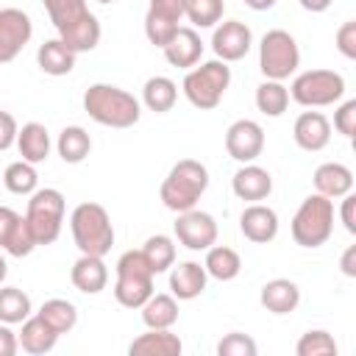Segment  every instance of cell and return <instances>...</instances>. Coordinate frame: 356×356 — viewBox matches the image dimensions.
Masks as SVG:
<instances>
[{
  "label": "cell",
  "mask_w": 356,
  "mask_h": 356,
  "mask_svg": "<svg viewBox=\"0 0 356 356\" xmlns=\"http://www.w3.org/2000/svg\"><path fill=\"white\" fill-rule=\"evenodd\" d=\"M83 111L97 125H106V128H131L142 117V103L131 92L120 89L114 83H92L83 92Z\"/></svg>",
  "instance_id": "cell-1"
},
{
  "label": "cell",
  "mask_w": 356,
  "mask_h": 356,
  "mask_svg": "<svg viewBox=\"0 0 356 356\" xmlns=\"http://www.w3.org/2000/svg\"><path fill=\"white\" fill-rule=\"evenodd\" d=\"M206 189H209V170H206V164H200L197 159H181L178 164L170 167L167 178L161 181L159 197H161V203L170 211L181 214V211L195 209Z\"/></svg>",
  "instance_id": "cell-2"
},
{
  "label": "cell",
  "mask_w": 356,
  "mask_h": 356,
  "mask_svg": "<svg viewBox=\"0 0 356 356\" xmlns=\"http://www.w3.org/2000/svg\"><path fill=\"white\" fill-rule=\"evenodd\" d=\"M70 231H72V242L81 253L89 256H106L114 245V225L108 211L100 203H78L70 214Z\"/></svg>",
  "instance_id": "cell-3"
},
{
  "label": "cell",
  "mask_w": 356,
  "mask_h": 356,
  "mask_svg": "<svg viewBox=\"0 0 356 356\" xmlns=\"http://www.w3.org/2000/svg\"><path fill=\"white\" fill-rule=\"evenodd\" d=\"M228 86H231V67L225 61H220V58L203 61L200 67L195 64L192 70H186L184 83H181L186 100L200 111L217 108L220 100L225 97Z\"/></svg>",
  "instance_id": "cell-4"
},
{
  "label": "cell",
  "mask_w": 356,
  "mask_h": 356,
  "mask_svg": "<svg viewBox=\"0 0 356 356\" xmlns=\"http://www.w3.org/2000/svg\"><path fill=\"white\" fill-rule=\"evenodd\" d=\"M292 239L300 248H320L331 239L334 234V200H328L325 195H309L303 197V203L298 206L295 217H292Z\"/></svg>",
  "instance_id": "cell-5"
},
{
  "label": "cell",
  "mask_w": 356,
  "mask_h": 356,
  "mask_svg": "<svg viewBox=\"0 0 356 356\" xmlns=\"http://www.w3.org/2000/svg\"><path fill=\"white\" fill-rule=\"evenodd\" d=\"M117 281H114V298L125 309H139L153 295V270L145 261L142 250H125L117 259Z\"/></svg>",
  "instance_id": "cell-6"
},
{
  "label": "cell",
  "mask_w": 356,
  "mask_h": 356,
  "mask_svg": "<svg viewBox=\"0 0 356 356\" xmlns=\"http://www.w3.org/2000/svg\"><path fill=\"white\" fill-rule=\"evenodd\" d=\"M28 209H25V220H28V228L36 239V245H53L61 234V225H64V195L53 186H44V189H36L28 195Z\"/></svg>",
  "instance_id": "cell-7"
},
{
  "label": "cell",
  "mask_w": 356,
  "mask_h": 356,
  "mask_svg": "<svg viewBox=\"0 0 356 356\" xmlns=\"http://www.w3.org/2000/svg\"><path fill=\"white\" fill-rule=\"evenodd\" d=\"M300 67V47L284 28H273L259 42V70L270 81H286Z\"/></svg>",
  "instance_id": "cell-8"
},
{
  "label": "cell",
  "mask_w": 356,
  "mask_h": 356,
  "mask_svg": "<svg viewBox=\"0 0 356 356\" xmlns=\"http://www.w3.org/2000/svg\"><path fill=\"white\" fill-rule=\"evenodd\" d=\"M345 95V78L334 70H306L295 75L289 86V100L303 108H323L339 103Z\"/></svg>",
  "instance_id": "cell-9"
},
{
  "label": "cell",
  "mask_w": 356,
  "mask_h": 356,
  "mask_svg": "<svg viewBox=\"0 0 356 356\" xmlns=\"http://www.w3.org/2000/svg\"><path fill=\"white\" fill-rule=\"evenodd\" d=\"M172 231L186 250H206L217 242V220L200 209L181 211L178 220L172 222Z\"/></svg>",
  "instance_id": "cell-10"
},
{
  "label": "cell",
  "mask_w": 356,
  "mask_h": 356,
  "mask_svg": "<svg viewBox=\"0 0 356 356\" xmlns=\"http://www.w3.org/2000/svg\"><path fill=\"white\" fill-rule=\"evenodd\" d=\"M33 36V22L22 8H0V64L14 61Z\"/></svg>",
  "instance_id": "cell-11"
},
{
  "label": "cell",
  "mask_w": 356,
  "mask_h": 356,
  "mask_svg": "<svg viewBox=\"0 0 356 356\" xmlns=\"http://www.w3.org/2000/svg\"><path fill=\"white\" fill-rule=\"evenodd\" d=\"M225 150L234 161L250 164L264 150V128L256 120H236L225 131Z\"/></svg>",
  "instance_id": "cell-12"
},
{
  "label": "cell",
  "mask_w": 356,
  "mask_h": 356,
  "mask_svg": "<svg viewBox=\"0 0 356 356\" xmlns=\"http://www.w3.org/2000/svg\"><path fill=\"white\" fill-rule=\"evenodd\" d=\"M253 44V33L245 22L239 19H225V22H217L214 25V33H211V50L220 61L231 64V61H239L248 56Z\"/></svg>",
  "instance_id": "cell-13"
},
{
  "label": "cell",
  "mask_w": 356,
  "mask_h": 356,
  "mask_svg": "<svg viewBox=\"0 0 356 356\" xmlns=\"http://www.w3.org/2000/svg\"><path fill=\"white\" fill-rule=\"evenodd\" d=\"M0 248L14 259H22L36 248L25 214H17L11 206H0Z\"/></svg>",
  "instance_id": "cell-14"
},
{
  "label": "cell",
  "mask_w": 356,
  "mask_h": 356,
  "mask_svg": "<svg viewBox=\"0 0 356 356\" xmlns=\"http://www.w3.org/2000/svg\"><path fill=\"white\" fill-rule=\"evenodd\" d=\"M239 231L256 245H267L278 236V214L264 203H250L239 214Z\"/></svg>",
  "instance_id": "cell-15"
},
{
  "label": "cell",
  "mask_w": 356,
  "mask_h": 356,
  "mask_svg": "<svg viewBox=\"0 0 356 356\" xmlns=\"http://www.w3.org/2000/svg\"><path fill=\"white\" fill-rule=\"evenodd\" d=\"M292 136L300 150L317 153V150L328 147V142H331V122L323 111H303V114H298V120L292 125Z\"/></svg>",
  "instance_id": "cell-16"
},
{
  "label": "cell",
  "mask_w": 356,
  "mask_h": 356,
  "mask_svg": "<svg viewBox=\"0 0 356 356\" xmlns=\"http://www.w3.org/2000/svg\"><path fill=\"white\" fill-rule=\"evenodd\" d=\"M231 189H234V195H236L239 200H245V203H261V200H267L270 192H273V175H270L264 167H259V164L250 161V164H242V167L234 172Z\"/></svg>",
  "instance_id": "cell-17"
},
{
  "label": "cell",
  "mask_w": 356,
  "mask_h": 356,
  "mask_svg": "<svg viewBox=\"0 0 356 356\" xmlns=\"http://www.w3.org/2000/svg\"><path fill=\"white\" fill-rule=\"evenodd\" d=\"M209 284V273L197 261H178L170 267V295L175 300H195L203 295Z\"/></svg>",
  "instance_id": "cell-18"
},
{
  "label": "cell",
  "mask_w": 356,
  "mask_h": 356,
  "mask_svg": "<svg viewBox=\"0 0 356 356\" xmlns=\"http://www.w3.org/2000/svg\"><path fill=\"white\" fill-rule=\"evenodd\" d=\"M161 53H164V58L172 64V67H178V70H192L197 61H200V56H203V42H200V33L195 31V28H178L175 31V36L161 47Z\"/></svg>",
  "instance_id": "cell-19"
},
{
  "label": "cell",
  "mask_w": 356,
  "mask_h": 356,
  "mask_svg": "<svg viewBox=\"0 0 356 356\" xmlns=\"http://www.w3.org/2000/svg\"><path fill=\"white\" fill-rule=\"evenodd\" d=\"M70 281L78 292L83 295H97L106 289L108 284V267L103 261V256H89V253H81L70 270Z\"/></svg>",
  "instance_id": "cell-20"
},
{
  "label": "cell",
  "mask_w": 356,
  "mask_h": 356,
  "mask_svg": "<svg viewBox=\"0 0 356 356\" xmlns=\"http://www.w3.org/2000/svg\"><path fill=\"white\" fill-rule=\"evenodd\" d=\"M181 350H184V342L170 328H147L128 345L131 356H178Z\"/></svg>",
  "instance_id": "cell-21"
},
{
  "label": "cell",
  "mask_w": 356,
  "mask_h": 356,
  "mask_svg": "<svg viewBox=\"0 0 356 356\" xmlns=\"http://www.w3.org/2000/svg\"><path fill=\"white\" fill-rule=\"evenodd\" d=\"M314 189L317 195H325L328 200H339L342 195L353 192V172L342 161H325L314 170Z\"/></svg>",
  "instance_id": "cell-22"
},
{
  "label": "cell",
  "mask_w": 356,
  "mask_h": 356,
  "mask_svg": "<svg viewBox=\"0 0 356 356\" xmlns=\"http://www.w3.org/2000/svg\"><path fill=\"white\" fill-rule=\"evenodd\" d=\"M100 36H103V28H100V19L86 11L81 19H75L72 25H67L64 31H58V39L78 56V53H89L100 44Z\"/></svg>",
  "instance_id": "cell-23"
},
{
  "label": "cell",
  "mask_w": 356,
  "mask_h": 356,
  "mask_svg": "<svg viewBox=\"0 0 356 356\" xmlns=\"http://www.w3.org/2000/svg\"><path fill=\"white\" fill-rule=\"evenodd\" d=\"M259 300H261V306H264L270 314H289V312H295L298 303H300V289H298V284L289 281V278H273V281H267V284L261 286Z\"/></svg>",
  "instance_id": "cell-24"
},
{
  "label": "cell",
  "mask_w": 356,
  "mask_h": 356,
  "mask_svg": "<svg viewBox=\"0 0 356 356\" xmlns=\"http://www.w3.org/2000/svg\"><path fill=\"white\" fill-rule=\"evenodd\" d=\"M19 325H22V328H19L17 339H19V348H22L25 353H31V356H42V353H50V350L56 348L58 334H56L39 314H31V317L22 320Z\"/></svg>",
  "instance_id": "cell-25"
},
{
  "label": "cell",
  "mask_w": 356,
  "mask_h": 356,
  "mask_svg": "<svg viewBox=\"0 0 356 356\" xmlns=\"http://www.w3.org/2000/svg\"><path fill=\"white\" fill-rule=\"evenodd\" d=\"M75 53L61 42V39H47L39 44L36 50V64L44 75H53V78H61V75H70L72 67H75Z\"/></svg>",
  "instance_id": "cell-26"
},
{
  "label": "cell",
  "mask_w": 356,
  "mask_h": 356,
  "mask_svg": "<svg viewBox=\"0 0 356 356\" xmlns=\"http://www.w3.org/2000/svg\"><path fill=\"white\" fill-rule=\"evenodd\" d=\"M17 150L22 156V161H31V164H42L47 156H50V134L42 122H25L19 131H17Z\"/></svg>",
  "instance_id": "cell-27"
},
{
  "label": "cell",
  "mask_w": 356,
  "mask_h": 356,
  "mask_svg": "<svg viewBox=\"0 0 356 356\" xmlns=\"http://www.w3.org/2000/svg\"><path fill=\"white\" fill-rule=\"evenodd\" d=\"M142 323L147 328H172L178 323V300L164 292H153L142 306Z\"/></svg>",
  "instance_id": "cell-28"
},
{
  "label": "cell",
  "mask_w": 356,
  "mask_h": 356,
  "mask_svg": "<svg viewBox=\"0 0 356 356\" xmlns=\"http://www.w3.org/2000/svg\"><path fill=\"white\" fill-rule=\"evenodd\" d=\"M203 267H206V273H209L211 278H217V281H234V278L242 273V259H239V253H236L234 248L214 242L211 248H206V261H203Z\"/></svg>",
  "instance_id": "cell-29"
},
{
  "label": "cell",
  "mask_w": 356,
  "mask_h": 356,
  "mask_svg": "<svg viewBox=\"0 0 356 356\" xmlns=\"http://www.w3.org/2000/svg\"><path fill=\"white\" fill-rule=\"evenodd\" d=\"M175 100H178V83H175L172 78H167V75H153V78L145 81V86H142V103H145L150 111L164 114V111H170V108L175 106Z\"/></svg>",
  "instance_id": "cell-30"
},
{
  "label": "cell",
  "mask_w": 356,
  "mask_h": 356,
  "mask_svg": "<svg viewBox=\"0 0 356 356\" xmlns=\"http://www.w3.org/2000/svg\"><path fill=\"white\" fill-rule=\"evenodd\" d=\"M56 150L64 164H81L92 150V136L81 125H67L56 139Z\"/></svg>",
  "instance_id": "cell-31"
},
{
  "label": "cell",
  "mask_w": 356,
  "mask_h": 356,
  "mask_svg": "<svg viewBox=\"0 0 356 356\" xmlns=\"http://www.w3.org/2000/svg\"><path fill=\"white\" fill-rule=\"evenodd\" d=\"M36 314H39L58 337L67 334V331H72L75 323H78V309H75V303H70V300H64V298H50V300H44Z\"/></svg>",
  "instance_id": "cell-32"
},
{
  "label": "cell",
  "mask_w": 356,
  "mask_h": 356,
  "mask_svg": "<svg viewBox=\"0 0 356 356\" xmlns=\"http://www.w3.org/2000/svg\"><path fill=\"white\" fill-rule=\"evenodd\" d=\"M289 106V89L284 86V81H270L264 78L256 86V108L264 117H281Z\"/></svg>",
  "instance_id": "cell-33"
},
{
  "label": "cell",
  "mask_w": 356,
  "mask_h": 356,
  "mask_svg": "<svg viewBox=\"0 0 356 356\" xmlns=\"http://www.w3.org/2000/svg\"><path fill=\"white\" fill-rule=\"evenodd\" d=\"M142 256H145V261L150 264L153 275L167 273V270L175 264V242H172V236H167V234H153V236H147L145 245H142Z\"/></svg>",
  "instance_id": "cell-34"
},
{
  "label": "cell",
  "mask_w": 356,
  "mask_h": 356,
  "mask_svg": "<svg viewBox=\"0 0 356 356\" xmlns=\"http://www.w3.org/2000/svg\"><path fill=\"white\" fill-rule=\"evenodd\" d=\"M31 312H33L31 298L19 286H3L0 284V323L17 325V323L28 320Z\"/></svg>",
  "instance_id": "cell-35"
},
{
  "label": "cell",
  "mask_w": 356,
  "mask_h": 356,
  "mask_svg": "<svg viewBox=\"0 0 356 356\" xmlns=\"http://www.w3.org/2000/svg\"><path fill=\"white\" fill-rule=\"evenodd\" d=\"M3 184L11 195H31L39 189V175H36V164L31 161H11L3 172Z\"/></svg>",
  "instance_id": "cell-36"
},
{
  "label": "cell",
  "mask_w": 356,
  "mask_h": 356,
  "mask_svg": "<svg viewBox=\"0 0 356 356\" xmlns=\"http://www.w3.org/2000/svg\"><path fill=\"white\" fill-rule=\"evenodd\" d=\"M225 0H184V17L195 28H214L222 22Z\"/></svg>",
  "instance_id": "cell-37"
},
{
  "label": "cell",
  "mask_w": 356,
  "mask_h": 356,
  "mask_svg": "<svg viewBox=\"0 0 356 356\" xmlns=\"http://www.w3.org/2000/svg\"><path fill=\"white\" fill-rule=\"evenodd\" d=\"M42 3H44V11L56 31H64L67 25H72L75 19H81L89 11L86 0H42Z\"/></svg>",
  "instance_id": "cell-38"
},
{
  "label": "cell",
  "mask_w": 356,
  "mask_h": 356,
  "mask_svg": "<svg viewBox=\"0 0 356 356\" xmlns=\"http://www.w3.org/2000/svg\"><path fill=\"white\" fill-rule=\"evenodd\" d=\"M295 353L298 356H337V339L328 331L314 328V331H306L298 339Z\"/></svg>",
  "instance_id": "cell-39"
},
{
  "label": "cell",
  "mask_w": 356,
  "mask_h": 356,
  "mask_svg": "<svg viewBox=\"0 0 356 356\" xmlns=\"http://www.w3.org/2000/svg\"><path fill=\"white\" fill-rule=\"evenodd\" d=\"M217 353L220 356H256L259 345L253 337L242 334V331H231L217 342Z\"/></svg>",
  "instance_id": "cell-40"
},
{
  "label": "cell",
  "mask_w": 356,
  "mask_h": 356,
  "mask_svg": "<svg viewBox=\"0 0 356 356\" xmlns=\"http://www.w3.org/2000/svg\"><path fill=\"white\" fill-rule=\"evenodd\" d=\"M147 17H156V19L178 25L184 19V0H150Z\"/></svg>",
  "instance_id": "cell-41"
},
{
  "label": "cell",
  "mask_w": 356,
  "mask_h": 356,
  "mask_svg": "<svg viewBox=\"0 0 356 356\" xmlns=\"http://www.w3.org/2000/svg\"><path fill=\"white\" fill-rule=\"evenodd\" d=\"M334 128H337L342 136L353 139V134H356V100L339 103V108L334 111Z\"/></svg>",
  "instance_id": "cell-42"
},
{
  "label": "cell",
  "mask_w": 356,
  "mask_h": 356,
  "mask_svg": "<svg viewBox=\"0 0 356 356\" xmlns=\"http://www.w3.org/2000/svg\"><path fill=\"white\" fill-rule=\"evenodd\" d=\"M334 44L345 58H356V19H348L337 28L334 33Z\"/></svg>",
  "instance_id": "cell-43"
},
{
  "label": "cell",
  "mask_w": 356,
  "mask_h": 356,
  "mask_svg": "<svg viewBox=\"0 0 356 356\" xmlns=\"http://www.w3.org/2000/svg\"><path fill=\"white\" fill-rule=\"evenodd\" d=\"M17 131H19V125H17L14 114L0 111V153L8 150V147L17 142Z\"/></svg>",
  "instance_id": "cell-44"
},
{
  "label": "cell",
  "mask_w": 356,
  "mask_h": 356,
  "mask_svg": "<svg viewBox=\"0 0 356 356\" xmlns=\"http://www.w3.org/2000/svg\"><path fill=\"white\" fill-rule=\"evenodd\" d=\"M339 200H342V206H339V220H342V225H345L348 234H356V195L348 192V195H342Z\"/></svg>",
  "instance_id": "cell-45"
},
{
  "label": "cell",
  "mask_w": 356,
  "mask_h": 356,
  "mask_svg": "<svg viewBox=\"0 0 356 356\" xmlns=\"http://www.w3.org/2000/svg\"><path fill=\"white\" fill-rule=\"evenodd\" d=\"M19 350V339L8 323H0V356H14Z\"/></svg>",
  "instance_id": "cell-46"
},
{
  "label": "cell",
  "mask_w": 356,
  "mask_h": 356,
  "mask_svg": "<svg viewBox=\"0 0 356 356\" xmlns=\"http://www.w3.org/2000/svg\"><path fill=\"white\" fill-rule=\"evenodd\" d=\"M339 270H342V275L356 278V245H348L345 248V253L339 259Z\"/></svg>",
  "instance_id": "cell-47"
},
{
  "label": "cell",
  "mask_w": 356,
  "mask_h": 356,
  "mask_svg": "<svg viewBox=\"0 0 356 356\" xmlns=\"http://www.w3.org/2000/svg\"><path fill=\"white\" fill-rule=\"evenodd\" d=\"M306 11H312V14H323V11H328V6L334 3V0H298Z\"/></svg>",
  "instance_id": "cell-48"
},
{
  "label": "cell",
  "mask_w": 356,
  "mask_h": 356,
  "mask_svg": "<svg viewBox=\"0 0 356 356\" xmlns=\"http://www.w3.org/2000/svg\"><path fill=\"white\" fill-rule=\"evenodd\" d=\"M248 8H253V11H270L278 0H242Z\"/></svg>",
  "instance_id": "cell-49"
},
{
  "label": "cell",
  "mask_w": 356,
  "mask_h": 356,
  "mask_svg": "<svg viewBox=\"0 0 356 356\" xmlns=\"http://www.w3.org/2000/svg\"><path fill=\"white\" fill-rule=\"evenodd\" d=\"M6 275H8V261H6V256L0 253V284L6 281Z\"/></svg>",
  "instance_id": "cell-50"
},
{
  "label": "cell",
  "mask_w": 356,
  "mask_h": 356,
  "mask_svg": "<svg viewBox=\"0 0 356 356\" xmlns=\"http://www.w3.org/2000/svg\"><path fill=\"white\" fill-rule=\"evenodd\" d=\"M97 3H117V0H97Z\"/></svg>",
  "instance_id": "cell-51"
}]
</instances>
